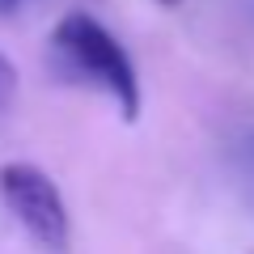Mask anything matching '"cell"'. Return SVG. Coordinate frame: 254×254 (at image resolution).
Here are the masks:
<instances>
[{
	"label": "cell",
	"mask_w": 254,
	"mask_h": 254,
	"mask_svg": "<svg viewBox=\"0 0 254 254\" xmlns=\"http://www.w3.org/2000/svg\"><path fill=\"white\" fill-rule=\"evenodd\" d=\"M51 51H55L64 72L106 89L119 102L123 119L140 115V76L131 68V60H127V51L119 47V38L98 17H89V13L60 17V26L51 30Z\"/></svg>",
	"instance_id": "cell-1"
},
{
	"label": "cell",
	"mask_w": 254,
	"mask_h": 254,
	"mask_svg": "<svg viewBox=\"0 0 254 254\" xmlns=\"http://www.w3.org/2000/svg\"><path fill=\"white\" fill-rule=\"evenodd\" d=\"M0 203L13 212V220L43 250H51V254L68 250V237H72L68 208H64V195H60V187L51 182L47 170H38L30 161L0 165Z\"/></svg>",
	"instance_id": "cell-2"
},
{
	"label": "cell",
	"mask_w": 254,
	"mask_h": 254,
	"mask_svg": "<svg viewBox=\"0 0 254 254\" xmlns=\"http://www.w3.org/2000/svg\"><path fill=\"white\" fill-rule=\"evenodd\" d=\"M9 93H13V64L0 55V106L9 102Z\"/></svg>",
	"instance_id": "cell-3"
},
{
	"label": "cell",
	"mask_w": 254,
	"mask_h": 254,
	"mask_svg": "<svg viewBox=\"0 0 254 254\" xmlns=\"http://www.w3.org/2000/svg\"><path fill=\"white\" fill-rule=\"evenodd\" d=\"M21 4H26V0H0V17H13Z\"/></svg>",
	"instance_id": "cell-4"
},
{
	"label": "cell",
	"mask_w": 254,
	"mask_h": 254,
	"mask_svg": "<svg viewBox=\"0 0 254 254\" xmlns=\"http://www.w3.org/2000/svg\"><path fill=\"white\" fill-rule=\"evenodd\" d=\"M157 4H165V9H174V4H178V0H157Z\"/></svg>",
	"instance_id": "cell-5"
}]
</instances>
